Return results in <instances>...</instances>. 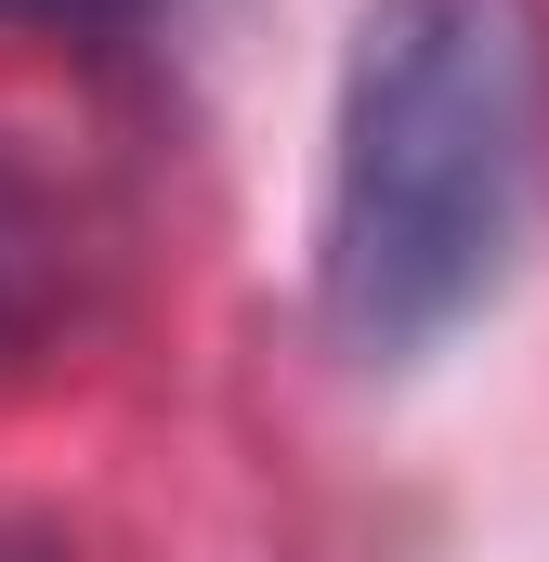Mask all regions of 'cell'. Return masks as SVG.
Returning <instances> with one entry per match:
<instances>
[{
    "mask_svg": "<svg viewBox=\"0 0 549 562\" xmlns=\"http://www.w3.org/2000/svg\"><path fill=\"white\" fill-rule=\"evenodd\" d=\"M549 183V13L537 0H367L327 105L314 301L367 367L471 327Z\"/></svg>",
    "mask_w": 549,
    "mask_h": 562,
    "instance_id": "6da1fadb",
    "label": "cell"
},
{
    "mask_svg": "<svg viewBox=\"0 0 549 562\" xmlns=\"http://www.w3.org/2000/svg\"><path fill=\"white\" fill-rule=\"evenodd\" d=\"M53 288H66V223L26 170H0V353L53 314Z\"/></svg>",
    "mask_w": 549,
    "mask_h": 562,
    "instance_id": "7a4b0ae2",
    "label": "cell"
},
{
    "mask_svg": "<svg viewBox=\"0 0 549 562\" xmlns=\"http://www.w3.org/2000/svg\"><path fill=\"white\" fill-rule=\"evenodd\" d=\"M92 13H119V0H0V26H92Z\"/></svg>",
    "mask_w": 549,
    "mask_h": 562,
    "instance_id": "3957f363",
    "label": "cell"
}]
</instances>
